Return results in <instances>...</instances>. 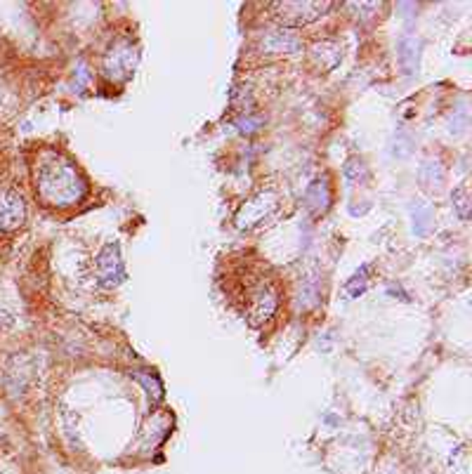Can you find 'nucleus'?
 <instances>
[{
	"label": "nucleus",
	"instance_id": "obj_1",
	"mask_svg": "<svg viewBox=\"0 0 472 474\" xmlns=\"http://www.w3.org/2000/svg\"><path fill=\"white\" fill-rule=\"evenodd\" d=\"M36 189L48 205L67 208L76 205L86 198L88 184L81 177V172L76 170L74 163H69L62 156H50L48 161H43L36 175Z\"/></svg>",
	"mask_w": 472,
	"mask_h": 474
},
{
	"label": "nucleus",
	"instance_id": "obj_2",
	"mask_svg": "<svg viewBox=\"0 0 472 474\" xmlns=\"http://www.w3.org/2000/svg\"><path fill=\"white\" fill-rule=\"evenodd\" d=\"M137 60H140L137 48L130 41L121 38V41H116L107 50L104 60H102V71H104L109 81H128L133 76L135 67H137Z\"/></svg>",
	"mask_w": 472,
	"mask_h": 474
},
{
	"label": "nucleus",
	"instance_id": "obj_3",
	"mask_svg": "<svg viewBox=\"0 0 472 474\" xmlns=\"http://www.w3.org/2000/svg\"><path fill=\"white\" fill-rule=\"evenodd\" d=\"M333 8V3H295V0H283V3L271 5V15L283 26H305L314 19L324 17L328 10Z\"/></svg>",
	"mask_w": 472,
	"mask_h": 474
},
{
	"label": "nucleus",
	"instance_id": "obj_4",
	"mask_svg": "<svg viewBox=\"0 0 472 474\" xmlns=\"http://www.w3.org/2000/svg\"><path fill=\"white\" fill-rule=\"evenodd\" d=\"M95 276H97V283L104 285V288H116V285L123 283L126 267H123V259H121V245L116 241L102 245V250L97 252Z\"/></svg>",
	"mask_w": 472,
	"mask_h": 474
},
{
	"label": "nucleus",
	"instance_id": "obj_5",
	"mask_svg": "<svg viewBox=\"0 0 472 474\" xmlns=\"http://www.w3.org/2000/svg\"><path fill=\"white\" fill-rule=\"evenodd\" d=\"M27 219V203L17 191L0 194V231H15Z\"/></svg>",
	"mask_w": 472,
	"mask_h": 474
},
{
	"label": "nucleus",
	"instance_id": "obj_6",
	"mask_svg": "<svg viewBox=\"0 0 472 474\" xmlns=\"http://www.w3.org/2000/svg\"><path fill=\"white\" fill-rule=\"evenodd\" d=\"M260 50L262 55H293V52H300L302 50V43L300 38L288 34V31H269V34H264V38L260 41Z\"/></svg>",
	"mask_w": 472,
	"mask_h": 474
},
{
	"label": "nucleus",
	"instance_id": "obj_7",
	"mask_svg": "<svg viewBox=\"0 0 472 474\" xmlns=\"http://www.w3.org/2000/svg\"><path fill=\"white\" fill-rule=\"evenodd\" d=\"M271 201V194H260L255 201H250V203L243 205V210L238 212L236 222L238 226H253L257 222H262L264 215H267L269 210H274L276 203H269Z\"/></svg>",
	"mask_w": 472,
	"mask_h": 474
},
{
	"label": "nucleus",
	"instance_id": "obj_8",
	"mask_svg": "<svg viewBox=\"0 0 472 474\" xmlns=\"http://www.w3.org/2000/svg\"><path fill=\"white\" fill-rule=\"evenodd\" d=\"M276 309V295L271 293L269 288L260 290L255 297H253V304H250V311H248V319L253 326H257V323L267 321L271 314H274Z\"/></svg>",
	"mask_w": 472,
	"mask_h": 474
},
{
	"label": "nucleus",
	"instance_id": "obj_9",
	"mask_svg": "<svg viewBox=\"0 0 472 474\" xmlns=\"http://www.w3.org/2000/svg\"><path fill=\"white\" fill-rule=\"evenodd\" d=\"M328 201H331V191H328L326 180L324 177L314 180L312 184L307 187V191H305V203H307V208L314 212V215H321V212H324L326 208H328Z\"/></svg>",
	"mask_w": 472,
	"mask_h": 474
},
{
	"label": "nucleus",
	"instance_id": "obj_10",
	"mask_svg": "<svg viewBox=\"0 0 472 474\" xmlns=\"http://www.w3.org/2000/svg\"><path fill=\"white\" fill-rule=\"evenodd\" d=\"M340 48L331 41H321L312 48V60L324 71H331L340 64Z\"/></svg>",
	"mask_w": 472,
	"mask_h": 474
},
{
	"label": "nucleus",
	"instance_id": "obj_11",
	"mask_svg": "<svg viewBox=\"0 0 472 474\" xmlns=\"http://www.w3.org/2000/svg\"><path fill=\"white\" fill-rule=\"evenodd\" d=\"M418 48L420 43L416 38H404L399 43V60H402V67L406 69V74H413V69L418 67Z\"/></svg>",
	"mask_w": 472,
	"mask_h": 474
},
{
	"label": "nucleus",
	"instance_id": "obj_12",
	"mask_svg": "<svg viewBox=\"0 0 472 474\" xmlns=\"http://www.w3.org/2000/svg\"><path fill=\"white\" fill-rule=\"evenodd\" d=\"M411 212H413V231H416L418 236H425L432 222V208L425 203V201H416Z\"/></svg>",
	"mask_w": 472,
	"mask_h": 474
},
{
	"label": "nucleus",
	"instance_id": "obj_13",
	"mask_svg": "<svg viewBox=\"0 0 472 474\" xmlns=\"http://www.w3.org/2000/svg\"><path fill=\"white\" fill-rule=\"evenodd\" d=\"M135 380L137 382H142V387L147 389V394L151 397L154 401H161L163 399V385H161V380L156 378V375H151V373H147V371H135V373H130Z\"/></svg>",
	"mask_w": 472,
	"mask_h": 474
},
{
	"label": "nucleus",
	"instance_id": "obj_14",
	"mask_svg": "<svg viewBox=\"0 0 472 474\" xmlns=\"http://www.w3.org/2000/svg\"><path fill=\"white\" fill-rule=\"evenodd\" d=\"M418 175L425 187H439L444 182V170L442 165H439V161H425V163L420 165Z\"/></svg>",
	"mask_w": 472,
	"mask_h": 474
},
{
	"label": "nucleus",
	"instance_id": "obj_15",
	"mask_svg": "<svg viewBox=\"0 0 472 474\" xmlns=\"http://www.w3.org/2000/svg\"><path fill=\"white\" fill-rule=\"evenodd\" d=\"M345 177L352 182V184H364L368 180V170H366V163L359 158V156H352V158H347L345 163Z\"/></svg>",
	"mask_w": 472,
	"mask_h": 474
},
{
	"label": "nucleus",
	"instance_id": "obj_16",
	"mask_svg": "<svg viewBox=\"0 0 472 474\" xmlns=\"http://www.w3.org/2000/svg\"><path fill=\"white\" fill-rule=\"evenodd\" d=\"M368 271H371V267L368 264H364L357 274H354L350 281H347V285H345V290H347V295L350 297H359L361 293L366 290V285H368Z\"/></svg>",
	"mask_w": 472,
	"mask_h": 474
},
{
	"label": "nucleus",
	"instance_id": "obj_17",
	"mask_svg": "<svg viewBox=\"0 0 472 474\" xmlns=\"http://www.w3.org/2000/svg\"><path fill=\"white\" fill-rule=\"evenodd\" d=\"M451 201H454V208H456L458 217H461V219H470V196H468V189H465V187H458V189L454 191V196H451Z\"/></svg>",
	"mask_w": 472,
	"mask_h": 474
},
{
	"label": "nucleus",
	"instance_id": "obj_18",
	"mask_svg": "<svg viewBox=\"0 0 472 474\" xmlns=\"http://www.w3.org/2000/svg\"><path fill=\"white\" fill-rule=\"evenodd\" d=\"M236 126H238V130H241V133H253V130H257L262 126V118L260 116H243V118H238L236 121Z\"/></svg>",
	"mask_w": 472,
	"mask_h": 474
},
{
	"label": "nucleus",
	"instance_id": "obj_19",
	"mask_svg": "<svg viewBox=\"0 0 472 474\" xmlns=\"http://www.w3.org/2000/svg\"><path fill=\"white\" fill-rule=\"evenodd\" d=\"M88 81H90L88 67H86V64H79V71H76V76H74V86H76V90H79V93H81V88L86 86Z\"/></svg>",
	"mask_w": 472,
	"mask_h": 474
},
{
	"label": "nucleus",
	"instance_id": "obj_20",
	"mask_svg": "<svg viewBox=\"0 0 472 474\" xmlns=\"http://www.w3.org/2000/svg\"><path fill=\"white\" fill-rule=\"evenodd\" d=\"M0 439H3V434H0Z\"/></svg>",
	"mask_w": 472,
	"mask_h": 474
}]
</instances>
